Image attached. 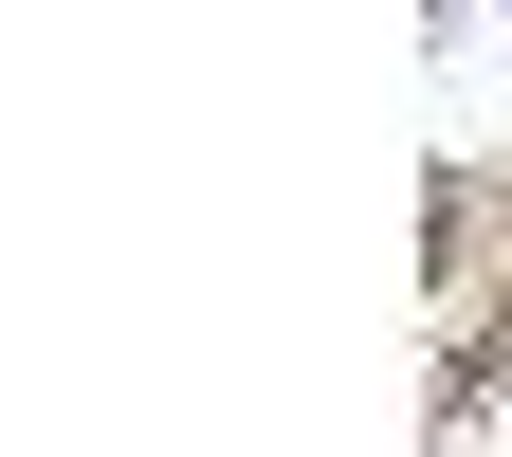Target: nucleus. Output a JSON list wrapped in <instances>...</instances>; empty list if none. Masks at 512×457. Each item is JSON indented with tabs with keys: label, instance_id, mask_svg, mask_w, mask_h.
<instances>
[]
</instances>
